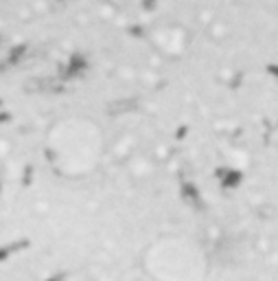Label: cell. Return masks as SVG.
<instances>
[{"label":"cell","mask_w":278,"mask_h":281,"mask_svg":"<svg viewBox=\"0 0 278 281\" xmlns=\"http://www.w3.org/2000/svg\"><path fill=\"white\" fill-rule=\"evenodd\" d=\"M144 277L151 281H206V253L184 235L158 238L144 251Z\"/></svg>","instance_id":"obj_1"}]
</instances>
